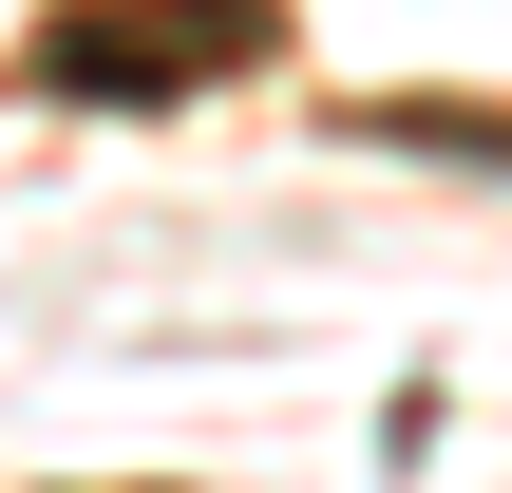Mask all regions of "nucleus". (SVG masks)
I'll list each match as a JSON object with an SVG mask.
<instances>
[{"instance_id":"nucleus-1","label":"nucleus","mask_w":512,"mask_h":493,"mask_svg":"<svg viewBox=\"0 0 512 493\" xmlns=\"http://www.w3.org/2000/svg\"><path fill=\"white\" fill-rule=\"evenodd\" d=\"M266 38H285L266 0H95V19H57V38H38V76H57V95H114V114H133V95L247 76Z\"/></svg>"},{"instance_id":"nucleus-2","label":"nucleus","mask_w":512,"mask_h":493,"mask_svg":"<svg viewBox=\"0 0 512 493\" xmlns=\"http://www.w3.org/2000/svg\"><path fill=\"white\" fill-rule=\"evenodd\" d=\"M380 152H475V171H512V114H456V95H399V114H361Z\"/></svg>"}]
</instances>
